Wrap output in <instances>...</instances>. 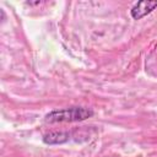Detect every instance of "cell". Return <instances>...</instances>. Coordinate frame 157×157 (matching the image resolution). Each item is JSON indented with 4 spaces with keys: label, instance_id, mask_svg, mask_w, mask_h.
<instances>
[{
    "label": "cell",
    "instance_id": "1",
    "mask_svg": "<svg viewBox=\"0 0 157 157\" xmlns=\"http://www.w3.org/2000/svg\"><path fill=\"white\" fill-rule=\"evenodd\" d=\"M93 115V110L86 107H69L64 109H54L45 115L47 123H72L82 121Z\"/></svg>",
    "mask_w": 157,
    "mask_h": 157
},
{
    "label": "cell",
    "instance_id": "2",
    "mask_svg": "<svg viewBox=\"0 0 157 157\" xmlns=\"http://www.w3.org/2000/svg\"><path fill=\"white\" fill-rule=\"evenodd\" d=\"M156 7H157L156 0H142V1L136 2L131 7L130 15L134 20H140V18L145 17L146 15H148L150 12H152Z\"/></svg>",
    "mask_w": 157,
    "mask_h": 157
},
{
    "label": "cell",
    "instance_id": "3",
    "mask_svg": "<svg viewBox=\"0 0 157 157\" xmlns=\"http://www.w3.org/2000/svg\"><path fill=\"white\" fill-rule=\"evenodd\" d=\"M70 140V134L67 131H55L49 132L43 136V141L47 145H61Z\"/></svg>",
    "mask_w": 157,
    "mask_h": 157
}]
</instances>
